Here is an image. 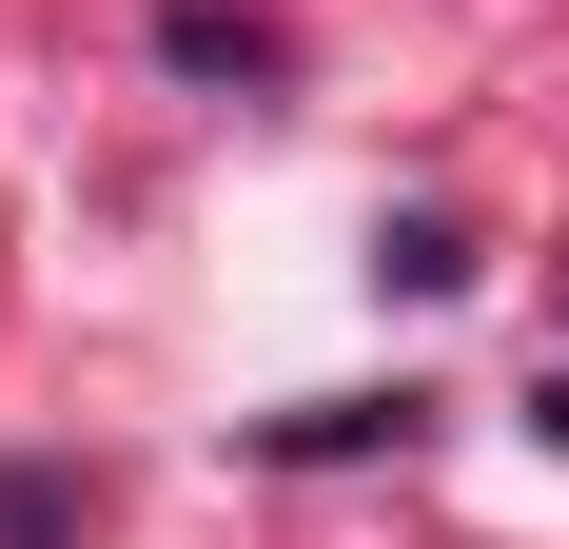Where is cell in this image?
I'll return each mask as SVG.
<instances>
[{
    "label": "cell",
    "instance_id": "cell-1",
    "mask_svg": "<svg viewBox=\"0 0 569 549\" xmlns=\"http://www.w3.org/2000/svg\"><path fill=\"white\" fill-rule=\"evenodd\" d=\"M79 530H99V491L40 471V451H0V549H79Z\"/></svg>",
    "mask_w": 569,
    "mask_h": 549
},
{
    "label": "cell",
    "instance_id": "cell-3",
    "mask_svg": "<svg viewBox=\"0 0 569 549\" xmlns=\"http://www.w3.org/2000/svg\"><path fill=\"white\" fill-rule=\"evenodd\" d=\"M373 274H393V295H452L471 236H452V217H393V236H373Z\"/></svg>",
    "mask_w": 569,
    "mask_h": 549
},
{
    "label": "cell",
    "instance_id": "cell-2",
    "mask_svg": "<svg viewBox=\"0 0 569 549\" xmlns=\"http://www.w3.org/2000/svg\"><path fill=\"white\" fill-rule=\"evenodd\" d=\"M158 59H197V79H276V40H256V20H217V0H177Z\"/></svg>",
    "mask_w": 569,
    "mask_h": 549
}]
</instances>
